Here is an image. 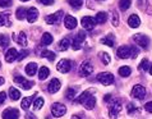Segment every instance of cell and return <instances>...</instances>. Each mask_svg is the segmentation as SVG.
Returning <instances> with one entry per match:
<instances>
[{
  "label": "cell",
  "mask_w": 152,
  "mask_h": 119,
  "mask_svg": "<svg viewBox=\"0 0 152 119\" xmlns=\"http://www.w3.org/2000/svg\"><path fill=\"white\" fill-rule=\"evenodd\" d=\"M15 17L19 21H23L24 18H27V9H24V8H18L15 12Z\"/></svg>",
  "instance_id": "obj_32"
},
{
  "label": "cell",
  "mask_w": 152,
  "mask_h": 119,
  "mask_svg": "<svg viewBox=\"0 0 152 119\" xmlns=\"http://www.w3.org/2000/svg\"><path fill=\"white\" fill-rule=\"evenodd\" d=\"M150 62H148V59H143V60L141 62V64L138 65V69L139 71H145V72H147V71H150Z\"/></svg>",
  "instance_id": "obj_36"
},
{
  "label": "cell",
  "mask_w": 152,
  "mask_h": 119,
  "mask_svg": "<svg viewBox=\"0 0 152 119\" xmlns=\"http://www.w3.org/2000/svg\"><path fill=\"white\" fill-rule=\"evenodd\" d=\"M17 58H18V51H17V49L10 48V49L7 50V53H5V60L8 63H13Z\"/></svg>",
  "instance_id": "obj_17"
},
{
  "label": "cell",
  "mask_w": 152,
  "mask_h": 119,
  "mask_svg": "<svg viewBox=\"0 0 152 119\" xmlns=\"http://www.w3.org/2000/svg\"><path fill=\"white\" fill-rule=\"evenodd\" d=\"M65 97H66V99H68V100L73 101V100H74V97H75V90H74V88H72V87L66 88V92H65Z\"/></svg>",
  "instance_id": "obj_38"
},
{
  "label": "cell",
  "mask_w": 152,
  "mask_h": 119,
  "mask_svg": "<svg viewBox=\"0 0 152 119\" xmlns=\"http://www.w3.org/2000/svg\"><path fill=\"white\" fill-rule=\"evenodd\" d=\"M8 45H9V39L5 35L0 33V48H7Z\"/></svg>",
  "instance_id": "obj_39"
},
{
  "label": "cell",
  "mask_w": 152,
  "mask_h": 119,
  "mask_svg": "<svg viewBox=\"0 0 152 119\" xmlns=\"http://www.w3.org/2000/svg\"><path fill=\"white\" fill-rule=\"evenodd\" d=\"M145 109H146L148 113H152V101H148V103L145 105Z\"/></svg>",
  "instance_id": "obj_48"
},
{
  "label": "cell",
  "mask_w": 152,
  "mask_h": 119,
  "mask_svg": "<svg viewBox=\"0 0 152 119\" xmlns=\"http://www.w3.org/2000/svg\"><path fill=\"white\" fill-rule=\"evenodd\" d=\"M26 119H37V118H36L35 115H33V113H27Z\"/></svg>",
  "instance_id": "obj_50"
},
{
  "label": "cell",
  "mask_w": 152,
  "mask_h": 119,
  "mask_svg": "<svg viewBox=\"0 0 152 119\" xmlns=\"http://www.w3.org/2000/svg\"><path fill=\"white\" fill-rule=\"evenodd\" d=\"M12 5V0H0V7L1 8H9Z\"/></svg>",
  "instance_id": "obj_44"
},
{
  "label": "cell",
  "mask_w": 152,
  "mask_h": 119,
  "mask_svg": "<svg viewBox=\"0 0 152 119\" xmlns=\"http://www.w3.org/2000/svg\"><path fill=\"white\" fill-rule=\"evenodd\" d=\"M116 57L119 59H128L130 58V46H126V45H123L118 49L116 51Z\"/></svg>",
  "instance_id": "obj_11"
},
{
  "label": "cell",
  "mask_w": 152,
  "mask_h": 119,
  "mask_svg": "<svg viewBox=\"0 0 152 119\" xmlns=\"http://www.w3.org/2000/svg\"><path fill=\"white\" fill-rule=\"evenodd\" d=\"M121 103L119 100H113L110 101V104H109V113H110V119H116L118 115L120 114L121 112Z\"/></svg>",
  "instance_id": "obj_1"
},
{
  "label": "cell",
  "mask_w": 152,
  "mask_h": 119,
  "mask_svg": "<svg viewBox=\"0 0 152 119\" xmlns=\"http://www.w3.org/2000/svg\"><path fill=\"white\" fill-rule=\"evenodd\" d=\"M100 41H101V44L106 45L109 48H113L114 44H115V37H114V35H111V33H109L106 37H102Z\"/></svg>",
  "instance_id": "obj_21"
},
{
  "label": "cell",
  "mask_w": 152,
  "mask_h": 119,
  "mask_svg": "<svg viewBox=\"0 0 152 119\" xmlns=\"http://www.w3.org/2000/svg\"><path fill=\"white\" fill-rule=\"evenodd\" d=\"M9 96H10L12 100H18L20 97V92H19V90H17V88L10 87L9 88Z\"/></svg>",
  "instance_id": "obj_34"
},
{
  "label": "cell",
  "mask_w": 152,
  "mask_h": 119,
  "mask_svg": "<svg viewBox=\"0 0 152 119\" xmlns=\"http://www.w3.org/2000/svg\"><path fill=\"white\" fill-rule=\"evenodd\" d=\"M113 24L115 27L119 26V15H118V12L116 10L113 12Z\"/></svg>",
  "instance_id": "obj_41"
},
{
  "label": "cell",
  "mask_w": 152,
  "mask_h": 119,
  "mask_svg": "<svg viewBox=\"0 0 152 119\" xmlns=\"http://www.w3.org/2000/svg\"><path fill=\"white\" fill-rule=\"evenodd\" d=\"M130 73H132V69H130L129 67H120L119 68V74H120V77H129Z\"/></svg>",
  "instance_id": "obj_33"
},
{
  "label": "cell",
  "mask_w": 152,
  "mask_h": 119,
  "mask_svg": "<svg viewBox=\"0 0 152 119\" xmlns=\"http://www.w3.org/2000/svg\"><path fill=\"white\" fill-rule=\"evenodd\" d=\"M132 96L137 100H143L146 97V88L141 84H136L132 88Z\"/></svg>",
  "instance_id": "obj_7"
},
{
  "label": "cell",
  "mask_w": 152,
  "mask_h": 119,
  "mask_svg": "<svg viewBox=\"0 0 152 119\" xmlns=\"http://www.w3.org/2000/svg\"><path fill=\"white\" fill-rule=\"evenodd\" d=\"M41 58H46L49 62H53V60H55L56 55H55V53L50 51V50H44V51L41 53Z\"/></svg>",
  "instance_id": "obj_29"
},
{
  "label": "cell",
  "mask_w": 152,
  "mask_h": 119,
  "mask_svg": "<svg viewBox=\"0 0 152 119\" xmlns=\"http://www.w3.org/2000/svg\"><path fill=\"white\" fill-rule=\"evenodd\" d=\"M61 87V82L59 81L58 78H53L51 81H50L49 86H48V90L50 93H56L59 90H60Z\"/></svg>",
  "instance_id": "obj_14"
},
{
  "label": "cell",
  "mask_w": 152,
  "mask_h": 119,
  "mask_svg": "<svg viewBox=\"0 0 152 119\" xmlns=\"http://www.w3.org/2000/svg\"><path fill=\"white\" fill-rule=\"evenodd\" d=\"M14 83L18 84L19 87L24 88V90H29V88L33 86V82H29V81H27L26 78H23L22 76H17V77H14Z\"/></svg>",
  "instance_id": "obj_10"
},
{
  "label": "cell",
  "mask_w": 152,
  "mask_h": 119,
  "mask_svg": "<svg viewBox=\"0 0 152 119\" xmlns=\"http://www.w3.org/2000/svg\"><path fill=\"white\" fill-rule=\"evenodd\" d=\"M63 14H64V12L63 10H58L56 13H54V14L46 15L45 21H46V23H49V24H56V23H59L61 21Z\"/></svg>",
  "instance_id": "obj_8"
},
{
  "label": "cell",
  "mask_w": 152,
  "mask_h": 119,
  "mask_svg": "<svg viewBox=\"0 0 152 119\" xmlns=\"http://www.w3.org/2000/svg\"><path fill=\"white\" fill-rule=\"evenodd\" d=\"M35 96H36V93H35V95H32V96H29V97H24V99L22 100V104H20L22 109H24V110L29 109V106H31L33 99H35Z\"/></svg>",
  "instance_id": "obj_25"
},
{
  "label": "cell",
  "mask_w": 152,
  "mask_h": 119,
  "mask_svg": "<svg viewBox=\"0 0 152 119\" xmlns=\"http://www.w3.org/2000/svg\"><path fill=\"white\" fill-rule=\"evenodd\" d=\"M84 40H86V33H84L83 31L78 32L77 35H75V37L73 39V41H72V49L73 50H79L82 48Z\"/></svg>",
  "instance_id": "obj_4"
},
{
  "label": "cell",
  "mask_w": 152,
  "mask_h": 119,
  "mask_svg": "<svg viewBox=\"0 0 152 119\" xmlns=\"http://www.w3.org/2000/svg\"><path fill=\"white\" fill-rule=\"evenodd\" d=\"M5 99H7V93L5 92H0V105L5 101Z\"/></svg>",
  "instance_id": "obj_49"
},
{
  "label": "cell",
  "mask_w": 152,
  "mask_h": 119,
  "mask_svg": "<svg viewBox=\"0 0 152 119\" xmlns=\"http://www.w3.org/2000/svg\"><path fill=\"white\" fill-rule=\"evenodd\" d=\"M99 57H100L101 62H102L105 65H107L109 63L111 62V58H110V55H109L107 53H105V51H101V53H100V55H99Z\"/></svg>",
  "instance_id": "obj_35"
},
{
  "label": "cell",
  "mask_w": 152,
  "mask_h": 119,
  "mask_svg": "<svg viewBox=\"0 0 152 119\" xmlns=\"http://www.w3.org/2000/svg\"><path fill=\"white\" fill-rule=\"evenodd\" d=\"M77 19L74 18L73 15H66L65 18H64V26L65 28H68V29H74L75 27H77Z\"/></svg>",
  "instance_id": "obj_16"
},
{
  "label": "cell",
  "mask_w": 152,
  "mask_h": 119,
  "mask_svg": "<svg viewBox=\"0 0 152 119\" xmlns=\"http://www.w3.org/2000/svg\"><path fill=\"white\" fill-rule=\"evenodd\" d=\"M65 113H66V106L65 105H63L60 103L53 104V106H51V114L55 118H60V117L64 115Z\"/></svg>",
  "instance_id": "obj_6"
},
{
  "label": "cell",
  "mask_w": 152,
  "mask_h": 119,
  "mask_svg": "<svg viewBox=\"0 0 152 119\" xmlns=\"http://www.w3.org/2000/svg\"><path fill=\"white\" fill-rule=\"evenodd\" d=\"M68 3L70 4V7L74 8V9H79L83 4L82 0H68Z\"/></svg>",
  "instance_id": "obj_40"
},
{
  "label": "cell",
  "mask_w": 152,
  "mask_h": 119,
  "mask_svg": "<svg viewBox=\"0 0 152 119\" xmlns=\"http://www.w3.org/2000/svg\"><path fill=\"white\" fill-rule=\"evenodd\" d=\"M20 1H23V3H26V1H29V0H20Z\"/></svg>",
  "instance_id": "obj_55"
},
{
  "label": "cell",
  "mask_w": 152,
  "mask_h": 119,
  "mask_svg": "<svg viewBox=\"0 0 152 119\" xmlns=\"http://www.w3.org/2000/svg\"><path fill=\"white\" fill-rule=\"evenodd\" d=\"M10 12H1L0 13V26H10Z\"/></svg>",
  "instance_id": "obj_18"
},
{
  "label": "cell",
  "mask_w": 152,
  "mask_h": 119,
  "mask_svg": "<svg viewBox=\"0 0 152 119\" xmlns=\"http://www.w3.org/2000/svg\"><path fill=\"white\" fill-rule=\"evenodd\" d=\"M39 3L44 4V5H53V4H54V0H39Z\"/></svg>",
  "instance_id": "obj_47"
},
{
  "label": "cell",
  "mask_w": 152,
  "mask_h": 119,
  "mask_svg": "<svg viewBox=\"0 0 152 119\" xmlns=\"http://www.w3.org/2000/svg\"><path fill=\"white\" fill-rule=\"evenodd\" d=\"M150 73H151V74H152V65H151V67H150Z\"/></svg>",
  "instance_id": "obj_54"
},
{
  "label": "cell",
  "mask_w": 152,
  "mask_h": 119,
  "mask_svg": "<svg viewBox=\"0 0 152 119\" xmlns=\"http://www.w3.org/2000/svg\"><path fill=\"white\" fill-rule=\"evenodd\" d=\"M132 5V0H120L119 1V8L121 12H126Z\"/></svg>",
  "instance_id": "obj_31"
},
{
  "label": "cell",
  "mask_w": 152,
  "mask_h": 119,
  "mask_svg": "<svg viewBox=\"0 0 152 119\" xmlns=\"http://www.w3.org/2000/svg\"><path fill=\"white\" fill-rule=\"evenodd\" d=\"M49 74H50V69L48 67H41L40 68V72H39V78L40 81H45L46 78L49 77Z\"/></svg>",
  "instance_id": "obj_26"
},
{
  "label": "cell",
  "mask_w": 152,
  "mask_h": 119,
  "mask_svg": "<svg viewBox=\"0 0 152 119\" xmlns=\"http://www.w3.org/2000/svg\"><path fill=\"white\" fill-rule=\"evenodd\" d=\"M56 69L59 72H61V73H68L72 69V62L68 60V59H61L56 64Z\"/></svg>",
  "instance_id": "obj_9"
},
{
  "label": "cell",
  "mask_w": 152,
  "mask_h": 119,
  "mask_svg": "<svg viewBox=\"0 0 152 119\" xmlns=\"http://www.w3.org/2000/svg\"><path fill=\"white\" fill-rule=\"evenodd\" d=\"M4 82H5V81H4V78L0 77V86H1V84H4Z\"/></svg>",
  "instance_id": "obj_52"
},
{
  "label": "cell",
  "mask_w": 152,
  "mask_h": 119,
  "mask_svg": "<svg viewBox=\"0 0 152 119\" xmlns=\"http://www.w3.org/2000/svg\"><path fill=\"white\" fill-rule=\"evenodd\" d=\"M53 36L50 35V33H48V32H45L44 35H42V37H41V44L42 45H45V46H48V45H50V44H53Z\"/></svg>",
  "instance_id": "obj_27"
},
{
  "label": "cell",
  "mask_w": 152,
  "mask_h": 119,
  "mask_svg": "<svg viewBox=\"0 0 152 119\" xmlns=\"http://www.w3.org/2000/svg\"><path fill=\"white\" fill-rule=\"evenodd\" d=\"M107 18H109V15H107V13H105V12H99V13L96 14V22L97 23H105L107 21Z\"/></svg>",
  "instance_id": "obj_28"
},
{
  "label": "cell",
  "mask_w": 152,
  "mask_h": 119,
  "mask_svg": "<svg viewBox=\"0 0 152 119\" xmlns=\"http://www.w3.org/2000/svg\"><path fill=\"white\" fill-rule=\"evenodd\" d=\"M110 99H111V95H106V96H105V97H104V100H105V101H106V103H107V101H109V100H110Z\"/></svg>",
  "instance_id": "obj_51"
},
{
  "label": "cell",
  "mask_w": 152,
  "mask_h": 119,
  "mask_svg": "<svg viewBox=\"0 0 152 119\" xmlns=\"http://www.w3.org/2000/svg\"><path fill=\"white\" fill-rule=\"evenodd\" d=\"M17 42H18V45L23 46V48H26V46L28 45V41H27V36H26V33H24L23 31H22V32H19L18 37H17Z\"/></svg>",
  "instance_id": "obj_23"
},
{
  "label": "cell",
  "mask_w": 152,
  "mask_h": 119,
  "mask_svg": "<svg viewBox=\"0 0 152 119\" xmlns=\"http://www.w3.org/2000/svg\"><path fill=\"white\" fill-rule=\"evenodd\" d=\"M128 24H129V27H132V28H137V27H139V24H141V19H139V17L137 14H132L128 18Z\"/></svg>",
  "instance_id": "obj_19"
},
{
  "label": "cell",
  "mask_w": 152,
  "mask_h": 119,
  "mask_svg": "<svg viewBox=\"0 0 152 119\" xmlns=\"http://www.w3.org/2000/svg\"><path fill=\"white\" fill-rule=\"evenodd\" d=\"M70 119H81V118H79L78 115H73V117H72Z\"/></svg>",
  "instance_id": "obj_53"
},
{
  "label": "cell",
  "mask_w": 152,
  "mask_h": 119,
  "mask_svg": "<svg viewBox=\"0 0 152 119\" xmlns=\"http://www.w3.org/2000/svg\"><path fill=\"white\" fill-rule=\"evenodd\" d=\"M95 105H96V99H95L94 95L90 96V97H88V99L83 103V106H84V108H86L87 110H92V109L95 108Z\"/></svg>",
  "instance_id": "obj_22"
},
{
  "label": "cell",
  "mask_w": 152,
  "mask_h": 119,
  "mask_svg": "<svg viewBox=\"0 0 152 119\" xmlns=\"http://www.w3.org/2000/svg\"><path fill=\"white\" fill-rule=\"evenodd\" d=\"M94 92H95V90H87V91L82 92V93H81V96H79L78 99H75V103H78V104H83L84 101H86V100L88 99V97L94 95Z\"/></svg>",
  "instance_id": "obj_20"
},
{
  "label": "cell",
  "mask_w": 152,
  "mask_h": 119,
  "mask_svg": "<svg viewBox=\"0 0 152 119\" xmlns=\"http://www.w3.org/2000/svg\"><path fill=\"white\" fill-rule=\"evenodd\" d=\"M0 67H1V63H0Z\"/></svg>",
  "instance_id": "obj_56"
},
{
  "label": "cell",
  "mask_w": 152,
  "mask_h": 119,
  "mask_svg": "<svg viewBox=\"0 0 152 119\" xmlns=\"http://www.w3.org/2000/svg\"><path fill=\"white\" fill-rule=\"evenodd\" d=\"M128 113L129 114H134V113H138V109L134 106L133 104H129L128 105Z\"/></svg>",
  "instance_id": "obj_45"
},
{
  "label": "cell",
  "mask_w": 152,
  "mask_h": 119,
  "mask_svg": "<svg viewBox=\"0 0 152 119\" xmlns=\"http://www.w3.org/2000/svg\"><path fill=\"white\" fill-rule=\"evenodd\" d=\"M19 118V110L9 108L5 109L3 113V119H18Z\"/></svg>",
  "instance_id": "obj_12"
},
{
  "label": "cell",
  "mask_w": 152,
  "mask_h": 119,
  "mask_svg": "<svg viewBox=\"0 0 152 119\" xmlns=\"http://www.w3.org/2000/svg\"><path fill=\"white\" fill-rule=\"evenodd\" d=\"M97 81H99L100 83L105 84V86H110V84L114 83V76L110 73V72H101V73L97 74Z\"/></svg>",
  "instance_id": "obj_2"
},
{
  "label": "cell",
  "mask_w": 152,
  "mask_h": 119,
  "mask_svg": "<svg viewBox=\"0 0 152 119\" xmlns=\"http://www.w3.org/2000/svg\"><path fill=\"white\" fill-rule=\"evenodd\" d=\"M146 10L150 15H152V0H146Z\"/></svg>",
  "instance_id": "obj_43"
},
{
  "label": "cell",
  "mask_w": 152,
  "mask_h": 119,
  "mask_svg": "<svg viewBox=\"0 0 152 119\" xmlns=\"http://www.w3.org/2000/svg\"><path fill=\"white\" fill-rule=\"evenodd\" d=\"M37 18H39V10H37L35 7H32V8H29V9H27V21H28L29 23L36 22Z\"/></svg>",
  "instance_id": "obj_15"
},
{
  "label": "cell",
  "mask_w": 152,
  "mask_h": 119,
  "mask_svg": "<svg viewBox=\"0 0 152 119\" xmlns=\"http://www.w3.org/2000/svg\"><path fill=\"white\" fill-rule=\"evenodd\" d=\"M27 55H28V51H26V50H24V51H22L20 54H18V58H17V60H18V62L23 60V58H26Z\"/></svg>",
  "instance_id": "obj_46"
},
{
  "label": "cell",
  "mask_w": 152,
  "mask_h": 119,
  "mask_svg": "<svg viewBox=\"0 0 152 119\" xmlns=\"http://www.w3.org/2000/svg\"><path fill=\"white\" fill-rule=\"evenodd\" d=\"M96 23H97L96 19L92 18V17H83L82 21H81V24L84 29H92L95 27Z\"/></svg>",
  "instance_id": "obj_13"
},
{
  "label": "cell",
  "mask_w": 152,
  "mask_h": 119,
  "mask_svg": "<svg viewBox=\"0 0 152 119\" xmlns=\"http://www.w3.org/2000/svg\"><path fill=\"white\" fill-rule=\"evenodd\" d=\"M138 54H139V50L136 48V46H130V58L134 59Z\"/></svg>",
  "instance_id": "obj_42"
},
{
  "label": "cell",
  "mask_w": 152,
  "mask_h": 119,
  "mask_svg": "<svg viewBox=\"0 0 152 119\" xmlns=\"http://www.w3.org/2000/svg\"><path fill=\"white\" fill-rule=\"evenodd\" d=\"M69 46H70L69 37H65V39H63L60 42H59V49H60L61 51H65V50H68Z\"/></svg>",
  "instance_id": "obj_30"
},
{
  "label": "cell",
  "mask_w": 152,
  "mask_h": 119,
  "mask_svg": "<svg viewBox=\"0 0 152 119\" xmlns=\"http://www.w3.org/2000/svg\"><path fill=\"white\" fill-rule=\"evenodd\" d=\"M92 72H94V65L88 60L83 62L81 67H79V76L81 77H88L90 74H92Z\"/></svg>",
  "instance_id": "obj_5"
},
{
  "label": "cell",
  "mask_w": 152,
  "mask_h": 119,
  "mask_svg": "<svg viewBox=\"0 0 152 119\" xmlns=\"http://www.w3.org/2000/svg\"><path fill=\"white\" fill-rule=\"evenodd\" d=\"M133 41L136 42L138 46H141L143 50H147L150 48V39L142 33H137V35L133 36Z\"/></svg>",
  "instance_id": "obj_3"
},
{
  "label": "cell",
  "mask_w": 152,
  "mask_h": 119,
  "mask_svg": "<svg viewBox=\"0 0 152 119\" xmlns=\"http://www.w3.org/2000/svg\"><path fill=\"white\" fill-rule=\"evenodd\" d=\"M44 97H37L35 100V103H33V109L35 110H40L42 106H44Z\"/></svg>",
  "instance_id": "obj_37"
},
{
  "label": "cell",
  "mask_w": 152,
  "mask_h": 119,
  "mask_svg": "<svg viewBox=\"0 0 152 119\" xmlns=\"http://www.w3.org/2000/svg\"><path fill=\"white\" fill-rule=\"evenodd\" d=\"M37 68H39V67H37L36 63H29V64L26 65V73L32 77V76H35V74H36Z\"/></svg>",
  "instance_id": "obj_24"
}]
</instances>
